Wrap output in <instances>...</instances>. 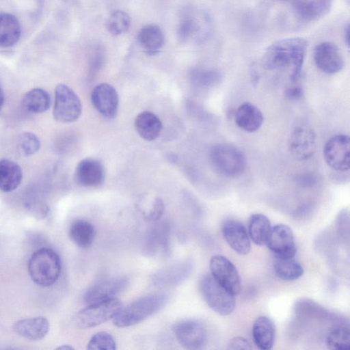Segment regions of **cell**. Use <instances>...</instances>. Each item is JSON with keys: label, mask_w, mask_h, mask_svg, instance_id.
<instances>
[{"label": "cell", "mask_w": 350, "mask_h": 350, "mask_svg": "<svg viewBox=\"0 0 350 350\" xmlns=\"http://www.w3.org/2000/svg\"><path fill=\"white\" fill-rule=\"evenodd\" d=\"M307 46V40L302 38L278 40L265 51L262 65L268 70L289 69L291 81L295 83L301 75Z\"/></svg>", "instance_id": "6da1fadb"}, {"label": "cell", "mask_w": 350, "mask_h": 350, "mask_svg": "<svg viewBox=\"0 0 350 350\" xmlns=\"http://www.w3.org/2000/svg\"><path fill=\"white\" fill-rule=\"evenodd\" d=\"M167 301V297L161 293L142 297L122 307L113 319V323L118 327L136 325L162 309Z\"/></svg>", "instance_id": "7a4b0ae2"}, {"label": "cell", "mask_w": 350, "mask_h": 350, "mask_svg": "<svg viewBox=\"0 0 350 350\" xmlns=\"http://www.w3.org/2000/svg\"><path fill=\"white\" fill-rule=\"evenodd\" d=\"M28 272L36 284L47 287L58 280L62 270L59 254L49 247H41L35 251L28 262Z\"/></svg>", "instance_id": "3957f363"}, {"label": "cell", "mask_w": 350, "mask_h": 350, "mask_svg": "<svg viewBox=\"0 0 350 350\" xmlns=\"http://www.w3.org/2000/svg\"><path fill=\"white\" fill-rule=\"evenodd\" d=\"M210 159L215 169L223 176L236 178L245 168V158L236 146L228 144L213 146L210 151Z\"/></svg>", "instance_id": "277c9868"}, {"label": "cell", "mask_w": 350, "mask_h": 350, "mask_svg": "<svg viewBox=\"0 0 350 350\" xmlns=\"http://www.w3.org/2000/svg\"><path fill=\"white\" fill-rule=\"evenodd\" d=\"M200 292L206 304L216 313L227 316L235 308L234 295L218 283L211 274L202 277L199 282Z\"/></svg>", "instance_id": "5b68a950"}, {"label": "cell", "mask_w": 350, "mask_h": 350, "mask_svg": "<svg viewBox=\"0 0 350 350\" xmlns=\"http://www.w3.org/2000/svg\"><path fill=\"white\" fill-rule=\"evenodd\" d=\"M122 307L121 301L116 297L88 304L77 312L75 322L81 328L93 327L113 319Z\"/></svg>", "instance_id": "8992f818"}, {"label": "cell", "mask_w": 350, "mask_h": 350, "mask_svg": "<svg viewBox=\"0 0 350 350\" xmlns=\"http://www.w3.org/2000/svg\"><path fill=\"white\" fill-rule=\"evenodd\" d=\"M81 111V103L77 94L67 85L58 84L55 90L54 118L62 123H70L80 117Z\"/></svg>", "instance_id": "52a82bcc"}, {"label": "cell", "mask_w": 350, "mask_h": 350, "mask_svg": "<svg viewBox=\"0 0 350 350\" xmlns=\"http://www.w3.org/2000/svg\"><path fill=\"white\" fill-rule=\"evenodd\" d=\"M211 275L232 295L239 293L241 288V278L234 265L226 256L214 255L210 260Z\"/></svg>", "instance_id": "ba28073f"}, {"label": "cell", "mask_w": 350, "mask_h": 350, "mask_svg": "<svg viewBox=\"0 0 350 350\" xmlns=\"http://www.w3.org/2000/svg\"><path fill=\"white\" fill-rule=\"evenodd\" d=\"M323 156L332 169L345 172L350 167V139L346 135L331 137L325 144Z\"/></svg>", "instance_id": "9c48e42d"}, {"label": "cell", "mask_w": 350, "mask_h": 350, "mask_svg": "<svg viewBox=\"0 0 350 350\" xmlns=\"http://www.w3.org/2000/svg\"><path fill=\"white\" fill-rule=\"evenodd\" d=\"M172 330L178 343L187 349H200L206 343L205 328L196 320H181L174 325Z\"/></svg>", "instance_id": "30bf717a"}, {"label": "cell", "mask_w": 350, "mask_h": 350, "mask_svg": "<svg viewBox=\"0 0 350 350\" xmlns=\"http://www.w3.org/2000/svg\"><path fill=\"white\" fill-rule=\"evenodd\" d=\"M288 148L298 161L312 157L316 150V136L312 129L305 125L295 127L288 139Z\"/></svg>", "instance_id": "8fae6325"}, {"label": "cell", "mask_w": 350, "mask_h": 350, "mask_svg": "<svg viewBox=\"0 0 350 350\" xmlns=\"http://www.w3.org/2000/svg\"><path fill=\"white\" fill-rule=\"evenodd\" d=\"M266 245L278 258H293L297 252L293 231L286 224L271 228Z\"/></svg>", "instance_id": "7c38bea8"}, {"label": "cell", "mask_w": 350, "mask_h": 350, "mask_svg": "<svg viewBox=\"0 0 350 350\" xmlns=\"http://www.w3.org/2000/svg\"><path fill=\"white\" fill-rule=\"evenodd\" d=\"M314 61L318 68L327 75L336 74L344 66V59L340 49L330 42H323L315 46Z\"/></svg>", "instance_id": "4fadbf2b"}, {"label": "cell", "mask_w": 350, "mask_h": 350, "mask_svg": "<svg viewBox=\"0 0 350 350\" xmlns=\"http://www.w3.org/2000/svg\"><path fill=\"white\" fill-rule=\"evenodd\" d=\"M76 183L85 187H96L103 184L105 170L102 162L95 158H85L80 161L75 170Z\"/></svg>", "instance_id": "5bb4252c"}, {"label": "cell", "mask_w": 350, "mask_h": 350, "mask_svg": "<svg viewBox=\"0 0 350 350\" xmlns=\"http://www.w3.org/2000/svg\"><path fill=\"white\" fill-rule=\"evenodd\" d=\"M92 103L103 116L107 118L116 117L118 109V94L109 83H102L94 88L91 93Z\"/></svg>", "instance_id": "9a60e30c"}, {"label": "cell", "mask_w": 350, "mask_h": 350, "mask_svg": "<svg viewBox=\"0 0 350 350\" xmlns=\"http://www.w3.org/2000/svg\"><path fill=\"white\" fill-rule=\"evenodd\" d=\"M127 282V278L123 276L101 280L87 290L83 300L85 304H91L115 297L126 287Z\"/></svg>", "instance_id": "2e32d148"}, {"label": "cell", "mask_w": 350, "mask_h": 350, "mask_svg": "<svg viewBox=\"0 0 350 350\" xmlns=\"http://www.w3.org/2000/svg\"><path fill=\"white\" fill-rule=\"evenodd\" d=\"M221 231L226 241L234 252L241 255L250 252V239L241 222L234 219H226L222 224Z\"/></svg>", "instance_id": "e0dca14e"}, {"label": "cell", "mask_w": 350, "mask_h": 350, "mask_svg": "<svg viewBox=\"0 0 350 350\" xmlns=\"http://www.w3.org/2000/svg\"><path fill=\"white\" fill-rule=\"evenodd\" d=\"M210 29L209 18L202 14L198 16L196 13L186 14L178 23L177 35L179 40L185 42L189 38L204 39Z\"/></svg>", "instance_id": "ac0fdd59"}, {"label": "cell", "mask_w": 350, "mask_h": 350, "mask_svg": "<svg viewBox=\"0 0 350 350\" xmlns=\"http://www.w3.org/2000/svg\"><path fill=\"white\" fill-rule=\"evenodd\" d=\"M192 267L189 261L174 264L155 273L152 277V281L159 286L177 285L188 278Z\"/></svg>", "instance_id": "d6986e66"}, {"label": "cell", "mask_w": 350, "mask_h": 350, "mask_svg": "<svg viewBox=\"0 0 350 350\" xmlns=\"http://www.w3.org/2000/svg\"><path fill=\"white\" fill-rule=\"evenodd\" d=\"M169 247V226L160 222L154 225L148 231L144 244L143 252L146 256H152L157 253H165Z\"/></svg>", "instance_id": "ffe728a7"}, {"label": "cell", "mask_w": 350, "mask_h": 350, "mask_svg": "<svg viewBox=\"0 0 350 350\" xmlns=\"http://www.w3.org/2000/svg\"><path fill=\"white\" fill-rule=\"evenodd\" d=\"M332 0H293L297 15L303 21H314L325 16L331 10Z\"/></svg>", "instance_id": "44dd1931"}, {"label": "cell", "mask_w": 350, "mask_h": 350, "mask_svg": "<svg viewBox=\"0 0 350 350\" xmlns=\"http://www.w3.org/2000/svg\"><path fill=\"white\" fill-rule=\"evenodd\" d=\"M14 330L24 338L39 340L44 338L48 334L49 323L43 317L21 319L15 323Z\"/></svg>", "instance_id": "7402d4cb"}, {"label": "cell", "mask_w": 350, "mask_h": 350, "mask_svg": "<svg viewBox=\"0 0 350 350\" xmlns=\"http://www.w3.org/2000/svg\"><path fill=\"white\" fill-rule=\"evenodd\" d=\"M263 115L258 107L245 102L237 109L234 121L237 125L243 131L252 133L258 131L263 123Z\"/></svg>", "instance_id": "603a6c76"}, {"label": "cell", "mask_w": 350, "mask_h": 350, "mask_svg": "<svg viewBox=\"0 0 350 350\" xmlns=\"http://www.w3.org/2000/svg\"><path fill=\"white\" fill-rule=\"evenodd\" d=\"M252 336L255 345L260 349H271L275 337V327L272 320L266 316L258 317L253 324Z\"/></svg>", "instance_id": "cb8c5ba5"}, {"label": "cell", "mask_w": 350, "mask_h": 350, "mask_svg": "<svg viewBox=\"0 0 350 350\" xmlns=\"http://www.w3.org/2000/svg\"><path fill=\"white\" fill-rule=\"evenodd\" d=\"M137 41L146 53L156 54L164 45L165 36L160 27L150 24L143 27L139 30Z\"/></svg>", "instance_id": "d4e9b609"}, {"label": "cell", "mask_w": 350, "mask_h": 350, "mask_svg": "<svg viewBox=\"0 0 350 350\" xmlns=\"http://www.w3.org/2000/svg\"><path fill=\"white\" fill-rule=\"evenodd\" d=\"M23 179V171L18 164L8 159L0 160V190L10 192L20 185Z\"/></svg>", "instance_id": "484cf974"}, {"label": "cell", "mask_w": 350, "mask_h": 350, "mask_svg": "<svg viewBox=\"0 0 350 350\" xmlns=\"http://www.w3.org/2000/svg\"><path fill=\"white\" fill-rule=\"evenodd\" d=\"M135 127L142 138L147 141H152L159 136L162 129V123L153 113L143 111L136 117Z\"/></svg>", "instance_id": "4316f807"}, {"label": "cell", "mask_w": 350, "mask_h": 350, "mask_svg": "<svg viewBox=\"0 0 350 350\" xmlns=\"http://www.w3.org/2000/svg\"><path fill=\"white\" fill-rule=\"evenodd\" d=\"M68 234L70 240L77 246L87 248L92 244L96 231L94 226L88 221L76 219L70 224Z\"/></svg>", "instance_id": "83f0119b"}, {"label": "cell", "mask_w": 350, "mask_h": 350, "mask_svg": "<svg viewBox=\"0 0 350 350\" xmlns=\"http://www.w3.org/2000/svg\"><path fill=\"white\" fill-rule=\"evenodd\" d=\"M21 36V26L17 18L8 13H0V46L15 44Z\"/></svg>", "instance_id": "f1b7e54d"}, {"label": "cell", "mask_w": 350, "mask_h": 350, "mask_svg": "<svg viewBox=\"0 0 350 350\" xmlns=\"http://www.w3.org/2000/svg\"><path fill=\"white\" fill-rule=\"evenodd\" d=\"M271 229V224L267 217L260 213L251 215L248 224V233L250 239L256 245H266Z\"/></svg>", "instance_id": "f546056e"}, {"label": "cell", "mask_w": 350, "mask_h": 350, "mask_svg": "<svg viewBox=\"0 0 350 350\" xmlns=\"http://www.w3.org/2000/svg\"><path fill=\"white\" fill-rule=\"evenodd\" d=\"M22 103L26 111L33 113H41L49 108L51 97L45 90L36 88L30 90L24 95Z\"/></svg>", "instance_id": "4dcf8cb0"}, {"label": "cell", "mask_w": 350, "mask_h": 350, "mask_svg": "<svg viewBox=\"0 0 350 350\" xmlns=\"http://www.w3.org/2000/svg\"><path fill=\"white\" fill-rule=\"evenodd\" d=\"M273 269L276 275L285 281H293L304 273L301 264L293 258H275Z\"/></svg>", "instance_id": "1f68e13d"}, {"label": "cell", "mask_w": 350, "mask_h": 350, "mask_svg": "<svg viewBox=\"0 0 350 350\" xmlns=\"http://www.w3.org/2000/svg\"><path fill=\"white\" fill-rule=\"evenodd\" d=\"M325 343L332 350H349L350 349V331L348 325L336 324L327 333Z\"/></svg>", "instance_id": "d6a6232c"}, {"label": "cell", "mask_w": 350, "mask_h": 350, "mask_svg": "<svg viewBox=\"0 0 350 350\" xmlns=\"http://www.w3.org/2000/svg\"><path fill=\"white\" fill-rule=\"evenodd\" d=\"M222 75L215 68H195L191 72L193 83L201 88H209L219 83Z\"/></svg>", "instance_id": "836d02e7"}, {"label": "cell", "mask_w": 350, "mask_h": 350, "mask_svg": "<svg viewBox=\"0 0 350 350\" xmlns=\"http://www.w3.org/2000/svg\"><path fill=\"white\" fill-rule=\"evenodd\" d=\"M130 25L129 15L122 10L112 12L106 21V28L113 36H118L126 32L129 29Z\"/></svg>", "instance_id": "e575fe53"}, {"label": "cell", "mask_w": 350, "mask_h": 350, "mask_svg": "<svg viewBox=\"0 0 350 350\" xmlns=\"http://www.w3.org/2000/svg\"><path fill=\"white\" fill-rule=\"evenodd\" d=\"M18 145L20 151L25 156L36 153L40 148V141L37 135L31 132H24L18 137Z\"/></svg>", "instance_id": "d590c367"}, {"label": "cell", "mask_w": 350, "mask_h": 350, "mask_svg": "<svg viewBox=\"0 0 350 350\" xmlns=\"http://www.w3.org/2000/svg\"><path fill=\"white\" fill-rule=\"evenodd\" d=\"M88 349L115 350L116 344L113 337L106 332H99L94 334L88 344Z\"/></svg>", "instance_id": "8d00e7d4"}, {"label": "cell", "mask_w": 350, "mask_h": 350, "mask_svg": "<svg viewBox=\"0 0 350 350\" xmlns=\"http://www.w3.org/2000/svg\"><path fill=\"white\" fill-rule=\"evenodd\" d=\"M144 218L150 221H157L163 216L165 204L162 199L154 197L148 204V208L140 211Z\"/></svg>", "instance_id": "74e56055"}, {"label": "cell", "mask_w": 350, "mask_h": 350, "mask_svg": "<svg viewBox=\"0 0 350 350\" xmlns=\"http://www.w3.org/2000/svg\"><path fill=\"white\" fill-rule=\"evenodd\" d=\"M230 349H250L252 347L250 343L244 338L236 337L229 343Z\"/></svg>", "instance_id": "f35d334b"}, {"label": "cell", "mask_w": 350, "mask_h": 350, "mask_svg": "<svg viewBox=\"0 0 350 350\" xmlns=\"http://www.w3.org/2000/svg\"><path fill=\"white\" fill-rule=\"evenodd\" d=\"M304 94V92L301 86L295 85L289 87L286 90V96L291 100H298Z\"/></svg>", "instance_id": "ab89813d"}, {"label": "cell", "mask_w": 350, "mask_h": 350, "mask_svg": "<svg viewBox=\"0 0 350 350\" xmlns=\"http://www.w3.org/2000/svg\"><path fill=\"white\" fill-rule=\"evenodd\" d=\"M316 181V176L313 174H304L297 177V183L304 187L312 186Z\"/></svg>", "instance_id": "60d3db41"}, {"label": "cell", "mask_w": 350, "mask_h": 350, "mask_svg": "<svg viewBox=\"0 0 350 350\" xmlns=\"http://www.w3.org/2000/svg\"><path fill=\"white\" fill-rule=\"evenodd\" d=\"M344 33H344L345 41L347 44V45L349 46V25H347L345 27Z\"/></svg>", "instance_id": "b9f144b4"}, {"label": "cell", "mask_w": 350, "mask_h": 350, "mask_svg": "<svg viewBox=\"0 0 350 350\" xmlns=\"http://www.w3.org/2000/svg\"><path fill=\"white\" fill-rule=\"evenodd\" d=\"M4 100H5L4 93H3V91L1 88V87L0 86V110L1 109V108L3 105Z\"/></svg>", "instance_id": "7bdbcfd3"}, {"label": "cell", "mask_w": 350, "mask_h": 350, "mask_svg": "<svg viewBox=\"0 0 350 350\" xmlns=\"http://www.w3.org/2000/svg\"><path fill=\"white\" fill-rule=\"evenodd\" d=\"M58 349H73L74 348L70 345H64L57 348Z\"/></svg>", "instance_id": "ee69618b"}, {"label": "cell", "mask_w": 350, "mask_h": 350, "mask_svg": "<svg viewBox=\"0 0 350 350\" xmlns=\"http://www.w3.org/2000/svg\"><path fill=\"white\" fill-rule=\"evenodd\" d=\"M281 1H286V0H281Z\"/></svg>", "instance_id": "f6af8a7d"}]
</instances>
